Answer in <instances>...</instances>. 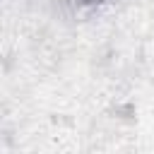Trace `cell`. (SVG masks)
Returning <instances> with one entry per match:
<instances>
[{"label":"cell","mask_w":154,"mask_h":154,"mask_svg":"<svg viewBox=\"0 0 154 154\" xmlns=\"http://www.w3.org/2000/svg\"><path fill=\"white\" fill-rule=\"evenodd\" d=\"M82 5H89V7H96V5H103V2H108V0H79Z\"/></svg>","instance_id":"1"}]
</instances>
